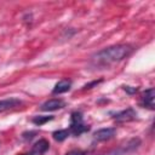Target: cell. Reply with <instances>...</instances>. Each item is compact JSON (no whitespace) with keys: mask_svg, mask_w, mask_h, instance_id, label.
<instances>
[{"mask_svg":"<svg viewBox=\"0 0 155 155\" xmlns=\"http://www.w3.org/2000/svg\"><path fill=\"white\" fill-rule=\"evenodd\" d=\"M69 130H58V131H54L53 133H52V136H53V139L54 140H57V142H63L65 138H68V136H69Z\"/></svg>","mask_w":155,"mask_h":155,"instance_id":"10","label":"cell"},{"mask_svg":"<svg viewBox=\"0 0 155 155\" xmlns=\"http://www.w3.org/2000/svg\"><path fill=\"white\" fill-rule=\"evenodd\" d=\"M124 90H125L127 93H130V94H133V93H136V92L138 91L137 87H132V86H124Z\"/></svg>","mask_w":155,"mask_h":155,"instance_id":"13","label":"cell"},{"mask_svg":"<svg viewBox=\"0 0 155 155\" xmlns=\"http://www.w3.org/2000/svg\"><path fill=\"white\" fill-rule=\"evenodd\" d=\"M90 130V127L87 125L84 124V119L81 113L79 111H74L70 116V128L69 132L73 133L74 136H80L84 132H87Z\"/></svg>","mask_w":155,"mask_h":155,"instance_id":"2","label":"cell"},{"mask_svg":"<svg viewBox=\"0 0 155 155\" xmlns=\"http://www.w3.org/2000/svg\"><path fill=\"white\" fill-rule=\"evenodd\" d=\"M52 119H53V116H41V115H39V116L33 117L31 121H33V124H35L36 126H42L44 124H46L47 121H50V120H52Z\"/></svg>","mask_w":155,"mask_h":155,"instance_id":"11","label":"cell"},{"mask_svg":"<svg viewBox=\"0 0 155 155\" xmlns=\"http://www.w3.org/2000/svg\"><path fill=\"white\" fill-rule=\"evenodd\" d=\"M125 153H126V149L124 147V148H119V149H113V150L104 153V154H101V155H124Z\"/></svg>","mask_w":155,"mask_h":155,"instance_id":"12","label":"cell"},{"mask_svg":"<svg viewBox=\"0 0 155 155\" xmlns=\"http://www.w3.org/2000/svg\"><path fill=\"white\" fill-rule=\"evenodd\" d=\"M133 51V47L130 45L120 44L105 47L92 56V62L96 67H108L110 64L121 62L128 57Z\"/></svg>","mask_w":155,"mask_h":155,"instance_id":"1","label":"cell"},{"mask_svg":"<svg viewBox=\"0 0 155 155\" xmlns=\"http://www.w3.org/2000/svg\"><path fill=\"white\" fill-rule=\"evenodd\" d=\"M101 82V80H98V81H93V82H91V84H87V85H85L84 86V88L86 90V88H91L92 86H94V85H97V84H99Z\"/></svg>","mask_w":155,"mask_h":155,"instance_id":"15","label":"cell"},{"mask_svg":"<svg viewBox=\"0 0 155 155\" xmlns=\"http://www.w3.org/2000/svg\"><path fill=\"white\" fill-rule=\"evenodd\" d=\"M70 86H71V81H70V80H67V79H64V80H61V81H58V82L54 85V87H53L52 92H53L54 94L64 93V92H68V91L70 90Z\"/></svg>","mask_w":155,"mask_h":155,"instance_id":"9","label":"cell"},{"mask_svg":"<svg viewBox=\"0 0 155 155\" xmlns=\"http://www.w3.org/2000/svg\"><path fill=\"white\" fill-rule=\"evenodd\" d=\"M48 148H50V143H48L46 139L41 138V139H39V140L33 145L31 154H33V155H42L44 153L47 151Z\"/></svg>","mask_w":155,"mask_h":155,"instance_id":"8","label":"cell"},{"mask_svg":"<svg viewBox=\"0 0 155 155\" xmlns=\"http://www.w3.org/2000/svg\"><path fill=\"white\" fill-rule=\"evenodd\" d=\"M154 99H155V90L154 88H149L147 90L140 98V104L144 108H149V109H154Z\"/></svg>","mask_w":155,"mask_h":155,"instance_id":"6","label":"cell"},{"mask_svg":"<svg viewBox=\"0 0 155 155\" xmlns=\"http://www.w3.org/2000/svg\"><path fill=\"white\" fill-rule=\"evenodd\" d=\"M64 105H65V102L63 99H61V98H53V99H50V101H46L45 103H42L40 108L44 111H53V110L62 109Z\"/></svg>","mask_w":155,"mask_h":155,"instance_id":"3","label":"cell"},{"mask_svg":"<svg viewBox=\"0 0 155 155\" xmlns=\"http://www.w3.org/2000/svg\"><path fill=\"white\" fill-rule=\"evenodd\" d=\"M19 155H33L31 153H25V154H19Z\"/></svg>","mask_w":155,"mask_h":155,"instance_id":"16","label":"cell"},{"mask_svg":"<svg viewBox=\"0 0 155 155\" xmlns=\"http://www.w3.org/2000/svg\"><path fill=\"white\" fill-rule=\"evenodd\" d=\"M116 133V130L114 127H107V128H101L98 131H96L93 133V138L98 142H103V140H108L110 138H113Z\"/></svg>","mask_w":155,"mask_h":155,"instance_id":"4","label":"cell"},{"mask_svg":"<svg viewBox=\"0 0 155 155\" xmlns=\"http://www.w3.org/2000/svg\"><path fill=\"white\" fill-rule=\"evenodd\" d=\"M65 155H85V153L82 150H71V151L67 153Z\"/></svg>","mask_w":155,"mask_h":155,"instance_id":"14","label":"cell"},{"mask_svg":"<svg viewBox=\"0 0 155 155\" xmlns=\"http://www.w3.org/2000/svg\"><path fill=\"white\" fill-rule=\"evenodd\" d=\"M137 116V113L132 109V108H127L122 111H119L116 114H114V120L116 122H125V121H131L133 119H136Z\"/></svg>","mask_w":155,"mask_h":155,"instance_id":"5","label":"cell"},{"mask_svg":"<svg viewBox=\"0 0 155 155\" xmlns=\"http://www.w3.org/2000/svg\"><path fill=\"white\" fill-rule=\"evenodd\" d=\"M22 104V101L18 98H6V99H1L0 101V113L5 111V110H10V109H15L17 107H19Z\"/></svg>","mask_w":155,"mask_h":155,"instance_id":"7","label":"cell"}]
</instances>
